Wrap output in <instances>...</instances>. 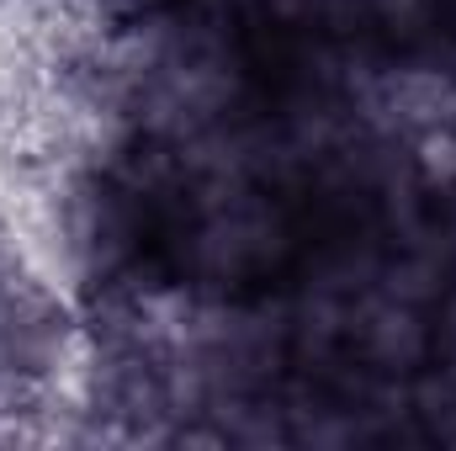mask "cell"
Returning a JSON list of instances; mask_svg holds the SVG:
<instances>
[{
  "instance_id": "1",
  "label": "cell",
  "mask_w": 456,
  "mask_h": 451,
  "mask_svg": "<svg viewBox=\"0 0 456 451\" xmlns=\"http://www.w3.org/2000/svg\"><path fill=\"white\" fill-rule=\"evenodd\" d=\"M276 250H281V224L260 197H249L244 181L208 186V202L191 224V266L202 282H239L271 266Z\"/></svg>"
}]
</instances>
